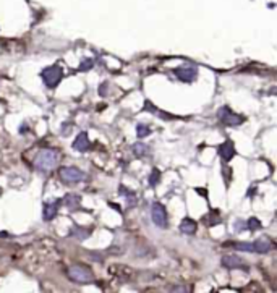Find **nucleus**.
I'll return each mask as SVG.
<instances>
[{
	"instance_id": "5701e85b",
	"label": "nucleus",
	"mask_w": 277,
	"mask_h": 293,
	"mask_svg": "<svg viewBox=\"0 0 277 293\" xmlns=\"http://www.w3.org/2000/svg\"><path fill=\"white\" fill-rule=\"evenodd\" d=\"M172 293H186V288L185 287H175L172 290Z\"/></svg>"
},
{
	"instance_id": "9b49d317",
	"label": "nucleus",
	"mask_w": 277,
	"mask_h": 293,
	"mask_svg": "<svg viewBox=\"0 0 277 293\" xmlns=\"http://www.w3.org/2000/svg\"><path fill=\"white\" fill-rule=\"evenodd\" d=\"M57 211H59V201L46 202L44 207H43V219L44 221H52V219L57 216Z\"/></svg>"
},
{
	"instance_id": "dca6fc26",
	"label": "nucleus",
	"mask_w": 277,
	"mask_h": 293,
	"mask_svg": "<svg viewBox=\"0 0 277 293\" xmlns=\"http://www.w3.org/2000/svg\"><path fill=\"white\" fill-rule=\"evenodd\" d=\"M65 204L70 209H76L80 206V196L78 194H68V196H65Z\"/></svg>"
},
{
	"instance_id": "9d476101",
	"label": "nucleus",
	"mask_w": 277,
	"mask_h": 293,
	"mask_svg": "<svg viewBox=\"0 0 277 293\" xmlns=\"http://www.w3.org/2000/svg\"><path fill=\"white\" fill-rule=\"evenodd\" d=\"M222 266L227 267V269H239V267H243L245 269V266H243V259L239 258L237 255H227L222 258Z\"/></svg>"
},
{
	"instance_id": "1a4fd4ad",
	"label": "nucleus",
	"mask_w": 277,
	"mask_h": 293,
	"mask_svg": "<svg viewBox=\"0 0 277 293\" xmlns=\"http://www.w3.org/2000/svg\"><path fill=\"white\" fill-rule=\"evenodd\" d=\"M175 75L178 79H182L183 83H191V81L196 78V68L193 67H182V68H177L175 70Z\"/></svg>"
},
{
	"instance_id": "423d86ee",
	"label": "nucleus",
	"mask_w": 277,
	"mask_h": 293,
	"mask_svg": "<svg viewBox=\"0 0 277 293\" xmlns=\"http://www.w3.org/2000/svg\"><path fill=\"white\" fill-rule=\"evenodd\" d=\"M151 219L159 229H167V211H166L164 204H161V202H154L152 207H151Z\"/></svg>"
},
{
	"instance_id": "2eb2a0df",
	"label": "nucleus",
	"mask_w": 277,
	"mask_h": 293,
	"mask_svg": "<svg viewBox=\"0 0 277 293\" xmlns=\"http://www.w3.org/2000/svg\"><path fill=\"white\" fill-rule=\"evenodd\" d=\"M133 154L136 157H143L146 154H149V146L144 143H135L133 144Z\"/></svg>"
},
{
	"instance_id": "aec40b11",
	"label": "nucleus",
	"mask_w": 277,
	"mask_h": 293,
	"mask_svg": "<svg viewBox=\"0 0 277 293\" xmlns=\"http://www.w3.org/2000/svg\"><path fill=\"white\" fill-rule=\"evenodd\" d=\"M159 178H161V172H159L157 169H154V170H152V174H151V177H149V185H151V186H156L157 182H159Z\"/></svg>"
},
{
	"instance_id": "0eeeda50",
	"label": "nucleus",
	"mask_w": 277,
	"mask_h": 293,
	"mask_svg": "<svg viewBox=\"0 0 277 293\" xmlns=\"http://www.w3.org/2000/svg\"><path fill=\"white\" fill-rule=\"evenodd\" d=\"M272 248H274V243L271 241V238H267V237L258 238L256 241H253V253L264 255V253H269Z\"/></svg>"
},
{
	"instance_id": "7ed1b4c3",
	"label": "nucleus",
	"mask_w": 277,
	"mask_h": 293,
	"mask_svg": "<svg viewBox=\"0 0 277 293\" xmlns=\"http://www.w3.org/2000/svg\"><path fill=\"white\" fill-rule=\"evenodd\" d=\"M59 177L65 183H78V182H83L86 178L85 172L78 167H62L59 172Z\"/></svg>"
},
{
	"instance_id": "6e6552de",
	"label": "nucleus",
	"mask_w": 277,
	"mask_h": 293,
	"mask_svg": "<svg viewBox=\"0 0 277 293\" xmlns=\"http://www.w3.org/2000/svg\"><path fill=\"white\" fill-rule=\"evenodd\" d=\"M73 149L78 151V152H86L91 149V143H89V138L86 132H81L78 133L76 140L73 141Z\"/></svg>"
},
{
	"instance_id": "39448f33",
	"label": "nucleus",
	"mask_w": 277,
	"mask_h": 293,
	"mask_svg": "<svg viewBox=\"0 0 277 293\" xmlns=\"http://www.w3.org/2000/svg\"><path fill=\"white\" fill-rule=\"evenodd\" d=\"M217 117H219V120H221L222 123L227 125V127H239V125L243 123V120H245L242 115H237V113H233L229 107L219 109Z\"/></svg>"
},
{
	"instance_id": "a211bd4d",
	"label": "nucleus",
	"mask_w": 277,
	"mask_h": 293,
	"mask_svg": "<svg viewBox=\"0 0 277 293\" xmlns=\"http://www.w3.org/2000/svg\"><path fill=\"white\" fill-rule=\"evenodd\" d=\"M136 132H138V136L144 138V136H148L151 133V128L148 125H144V123H138L136 125Z\"/></svg>"
},
{
	"instance_id": "20e7f679",
	"label": "nucleus",
	"mask_w": 277,
	"mask_h": 293,
	"mask_svg": "<svg viewBox=\"0 0 277 293\" xmlns=\"http://www.w3.org/2000/svg\"><path fill=\"white\" fill-rule=\"evenodd\" d=\"M41 76H43V79H44V85H46L47 88L52 89V88H55L57 85L60 83V79H62V76H63V71H62L60 67L54 65V67L46 68Z\"/></svg>"
},
{
	"instance_id": "4be33fe9",
	"label": "nucleus",
	"mask_w": 277,
	"mask_h": 293,
	"mask_svg": "<svg viewBox=\"0 0 277 293\" xmlns=\"http://www.w3.org/2000/svg\"><path fill=\"white\" fill-rule=\"evenodd\" d=\"M242 225H243L242 221H237V222H235V232H242L243 229H245V227H242Z\"/></svg>"
},
{
	"instance_id": "f8f14e48",
	"label": "nucleus",
	"mask_w": 277,
	"mask_h": 293,
	"mask_svg": "<svg viewBox=\"0 0 277 293\" xmlns=\"http://www.w3.org/2000/svg\"><path fill=\"white\" fill-rule=\"evenodd\" d=\"M219 154H221V157H222L225 162H229V160L235 156L233 144H232L230 141H225L224 144H221V148H219Z\"/></svg>"
},
{
	"instance_id": "6ab92c4d",
	"label": "nucleus",
	"mask_w": 277,
	"mask_h": 293,
	"mask_svg": "<svg viewBox=\"0 0 277 293\" xmlns=\"http://www.w3.org/2000/svg\"><path fill=\"white\" fill-rule=\"evenodd\" d=\"M235 248H237L239 251H245V253H253V243H237L235 245Z\"/></svg>"
},
{
	"instance_id": "b1692460",
	"label": "nucleus",
	"mask_w": 277,
	"mask_h": 293,
	"mask_svg": "<svg viewBox=\"0 0 277 293\" xmlns=\"http://www.w3.org/2000/svg\"><path fill=\"white\" fill-rule=\"evenodd\" d=\"M91 65H93V63L89 62V60H88V62H85V63H81V70H88V68H91Z\"/></svg>"
},
{
	"instance_id": "f3484780",
	"label": "nucleus",
	"mask_w": 277,
	"mask_h": 293,
	"mask_svg": "<svg viewBox=\"0 0 277 293\" xmlns=\"http://www.w3.org/2000/svg\"><path fill=\"white\" fill-rule=\"evenodd\" d=\"M89 233H91V232L80 229V227H73L71 232H70V235H75V237H76L78 240H85V238H88V237H89Z\"/></svg>"
},
{
	"instance_id": "f257e3e1",
	"label": "nucleus",
	"mask_w": 277,
	"mask_h": 293,
	"mask_svg": "<svg viewBox=\"0 0 277 293\" xmlns=\"http://www.w3.org/2000/svg\"><path fill=\"white\" fill-rule=\"evenodd\" d=\"M59 162V151L55 149H41L34 157V167L39 172H51Z\"/></svg>"
},
{
	"instance_id": "4468645a",
	"label": "nucleus",
	"mask_w": 277,
	"mask_h": 293,
	"mask_svg": "<svg viewBox=\"0 0 277 293\" xmlns=\"http://www.w3.org/2000/svg\"><path fill=\"white\" fill-rule=\"evenodd\" d=\"M118 191H120V194H124V196H125V202H127V206H128V207H132V206L136 204V194H135L133 191L127 190L124 185L120 186Z\"/></svg>"
},
{
	"instance_id": "ddd939ff",
	"label": "nucleus",
	"mask_w": 277,
	"mask_h": 293,
	"mask_svg": "<svg viewBox=\"0 0 277 293\" xmlns=\"http://www.w3.org/2000/svg\"><path fill=\"white\" fill-rule=\"evenodd\" d=\"M198 225L194 221H191V219H183L182 224H180V232L185 233V235H193L194 232H196Z\"/></svg>"
},
{
	"instance_id": "f03ea898",
	"label": "nucleus",
	"mask_w": 277,
	"mask_h": 293,
	"mask_svg": "<svg viewBox=\"0 0 277 293\" xmlns=\"http://www.w3.org/2000/svg\"><path fill=\"white\" fill-rule=\"evenodd\" d=\"M68 277H70V280L76 282V283H91L94 280V275H93L91 269H88L86 266H81V264L70 266Z\"/></svg>"
},
{
	"instance_id": "412c9836",
	"label": "nucleus",
	"mask_w": 277,
	"mask_h": 293,
	"mask_svg": "<svg viewBox=\"0 0 277 293\" xmlns=\"http://www.w3.org/2000/svg\"><path fill=\"white\" fill-rule=\"evenodd\" d=\"M247 224H248L247 229L251 230V232H253V230H258V229H261V224H259L258 219H250V221H248Z\"/></svg>"
}]
</instances>
